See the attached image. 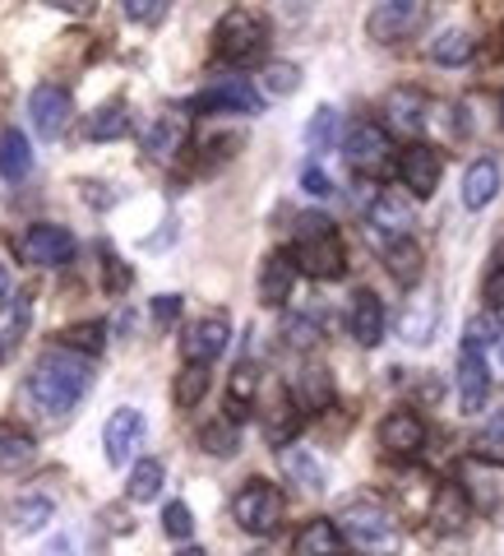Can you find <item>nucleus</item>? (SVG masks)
<instances>
[{"label":"nucleus","instance_id":"nucleus-1","mask_svg":"<svg viewBox=\"0 0 504 556\" xmlns=\"http://www.w3.org/2000/svg\"><path fill=\"white\" fill-rule=\"evenodd\" d=\"M89 386H93L89 362L65 353V348H51L24 380V404L33 417H42V422H61V417L75 413V404L89 394Z\"/></svg>","mask_w":504,"mask_h":556},{"label":"nucleus","instance_id":"nucleus-42","mask_svg":"<svg viewBox=\"0 0 504 556\" xmlns=\"http://www.w3.org/2000/svg\"><path fill=\"white\" fill-rule=\"evenodd\" d=\"M163 529L171 538H190V533H195V515H190L185 501H171V506L163 510Z\"/></svg>","mask_w":504,"mask_h":556},{"label":"nucleus","instance_id":"nucleus-4","mask_svg":"<svg viewBox=\"0 0 504 556\" xmlns=\"http://www.w3.org/2000/svg\"><path fill=\"white\" fill-rule=\"evenodd\" d=\"M218 56L222 61H232V65H250L264 56V47H269V24L259 20L255 10H228L222 14V24H218Z\"/></svg>","mask_w":504,"mask_h":556},{"label":"nucleus","instance_id":"nucleus-20","mask_svg":"<svg viewBox=\"0 0 504 556\" xmlns=\"http://www.w3.org/2000/svg\"><path fill=\"white\" fill-rule=\"evenodd\" d=\"M436 325H440V302L430 298V292H416L403 311V320H398V334H403L412 348H422V343L436 339Z\"/></svg>","mask_w":504,"mask_h":556},{"label":"nucleus","instance_id":"nucleus-37","mask_svg":"<svg viewBox=\"0 0 504 556\" xmlns=\"http://www.w3.org/2000/svg\"><path fill=\"white\" fill-rule=\"evenodd\" d=\"M126 130H130V112L120 108V102H112V108L93 112V121H89V139H120Z\"/></svg>","mask_w":504,"mask_h":556},{"label":"nucleus","instance_id":"nucleus-16","mask_svg":"<svg viewBox=\"0 0 504 556\" xmlns=\"http://www.w3.org/2000/svg\"><path fill=\"white\" fill-rule=\"evenodd\" d=\"M385 325H389L385 302H379L371 288H361L352 298V306H347V329H352V339L361 348H375L379 339H385Z\"/></svg>","mask_w":504,"mask_h":556},{"label":"nucleus","instance_id":"nucleus-50","mask_svg":"<svg viewBox=\"0 0 504 556\" xmlns=\"http://www.w3.org/2000/svg\"><path fill=\"white\" fill-rule=\"evenodd\" d=\"M177 556H204V552H199V547H185V552H177Z\"/></svg>","mask_w":504,"mask_h":556},{"label":"nucleus","instance_id":"nucleus-30","mask_svg":"<svg viewBox=\"0 0 504 556\" xmlns=\"http://www.w3.org/2000/svg\"><path fill=\"white\" fill-rule=\"evenodd\" d=\"M163 478H167V468L158 459H139L130 468V501H153L163 492Z\"/></svg>","mask_w":504,"mask_h":556},{"label":"nucleus","instance_id":"nucleus-35","mask_svg":"<svg viewBox=\"0 0 504 556\" xmlns=\"http://www.w3.org/2000/svg\"><path fill=\"white\" fill-rule=\"evenodd\" d=\"M33 455H38V445H33V437H24V431H0V468H24L33 464Z\"/></svg>","mask_w":504,"mask_h":556},{"label":"nucleus","instance_id":"nucleus-19","mask_svg":"<svg viewBox=\"0 0 504 556\" xmlns=\"http://www.w3.org/2000/svg\"><path fill=\"white\" fill-rule=\"evenodd\" d=\"M292 283H297V260H292V251H273L259 269V302L283 306L292 298Z\"/></svg>","mask_w":504,"mask_h":556},{"label":"nucleus","instance_id":"nucleus-12","mask_svg":"<svg viewBox=\"0 0 504 556\" xmlns=\"http://www.w3.org/2000/svg\"><path fill=\"white\" fill-rule=\"evenodd\" d=\"M228 339H232L228 316H204V320L190 325V334L181 339V353H185L190 367H208L214 357L228 353Z\"/></svg>","mask_w":504,"mask_h":556},{"label":"nucleus","instance_id":"nucleus-47","mask_svg":"<svg viewBox=\"0 0 504 556\" xmlns=\"http://www.w3.org/2000/svg\"><path fill=\"white\" fill-rule=\"evenodd\" d=\"M107 288H112V292H126V288H130V269L120 265L116 255H107Z\"/></svg>","mask_w":504,"mask_h":556},{"label":"nucleus","instance_id":"nucleus-33","mask_svg":"<svg viewBox=\"0 0 504 556\" xmlns=\"http://www.w3.org/2000/svg\"><path fill=\"white\" fill-rule=\"evenodd\" d=\"M430 56H436L440 65H463V61H473V38H467L463 28H449V33H440V38H436Z\"/></svg>","mask_w":504,"mask_h":556},{"label":"nucleus","instance_id":"nucleus-43","mask_svg":"<svg viewBox=\"0 0 504 556\" xmlns=\"http://www.w3.org/2000/svg\"><path fill=\"white\" fill-rule=\"evenodd\" d=\"M163 14H167L163 0H153V5L148 0H126V20H134V24H158Z\"/></svg>","mask_w":504,"mask_h":556},{"label":"nucleus","instance_id":"nucleus-38","mask_svg":"<svg viewBox=\"0 0 504 556\" xmlns=\"http://www.w3.org/2000/svg\"><path fill=\"white\" fill-rule=\"evenodd\" d=\"M204 390H208V367H190L185 362V371L177 376V408H195L199 399H204Z\"/></svg>","mask_w":504,"mask_h":556},{"label":"nucleus","instance_id":"nucleus-18","mask_svg":"<svg viewBox=\"0 0 504 556\" xmlns=\"http://www.w3.org/2000/svg\"><path fill=\"white\" fill-rule=\"evenodd\" d=\"M385 116H389V130L398 135H422L426 121H430V102L422 89H393L385 98Z\"/></svg>","mask_w":504,"mask_h":556},{"label":"nucleus","instance_id":"nucleus-8","mask_svg":"<svg viewBox=\"0 0 504 556\" xmlns=\"http://www.w3.org/2000/svg\"><path fill=\"white\" fill-rule=\"evenodd\" d=\"M422 24H426V5H422V0H389V5H375L371 20H366L375 42H403Z\"/></svg>","mask_w":504,"mask_h":556},{"label":"nucleus","instance_id":"nucleus-7","mask_svg":"<svg viewBox=\"0 0 504 556\" xmlns=\"http://www.w3.org/2000/svg\"><path fill=\"white\" fill-rule=\"evenodd\" d=\"M14 251H20V260H28V265H38V269H61V265L75 260V232L61 228V223H33Z\"/></svg>","mask_w":504,"mask_h":556},{"label":"nucleus","instance_id":"nucleus-45","mask_svg":"<svg viewBox=\"0 0 504 556\" xmlns=\"http://www.w3.org/2000/svg\"><path fill=\"white\" fill-rule=\"evenodd\" d=\"M177 316H181V298H177V292H167V298L153 302V320H158V325H171Z\"/></svg>","mask_w":504,"mask_h":556},{"label":"nucleus","instance_id":"nucleus-9","mask_svg":"<svg viewBox=\"0 0 504 556\" xmlns=\"http://www.w3.org/2000/svg\"><path fill=\"white\" fill-rule=\"evenodd\" d=\"M144 431H148L144 413H139V408H116V413L107 417V431H102V445H107V464L126 468V464L134 459V450L144 445Z\"/></svg>","mask_w":504,"mask_h":556},{"label":"nucleus","instance_id":"nucleus-29","mask_svg":"<svg viewBox=\"0 0 504 556\" xmlns=\"http://www.w3.org/2000/svg\"><path fill=\"white\" fill-rule=\"evenodd\" d=\"M283 468H287V478H297L306 486V492H320L324 486V464L315 455H306V450H297V445L283 450Z\"/></svg>","mask_w":504,"mask_h":556},{"label":"nucleus","instance_id":"nucleus-41","mask_svg":"<svg viewBox=\"0 0 504 556\" xmlns=\"http://www.w3.org/2000/svg\"><path fill=\"white\" fill-rule=\"evenodd\" d=\"M481 298H486V306L495 311H504V247H495V269L486 274V288H481Z\"/></svg>","mask_w":504,"mask_h":556},{"label":"nucleus","instance_id":"nucleus-31","mask_svg":"<svg viewBox=\"0 0 504 556\" xmlns=\"http://www.w3.org/2000/svg\"><path fill=\"white\" fill-rule=\"evenodd\" d=\"M491 343H504V320L495 316V311H481V316H473L467 320V329H463V348H491Z\"/></svg>","mask_w":504,"mask_h":556},{"label":"nucleus","instance_id":"nucleus-48","mask_svg":"<svg viewBox=\"0 0 504 556\" xmlns=\"http://www.w3.org/2000/svg\"><path fill=\"white\" fill-rule=\"evenodd\" d=\"M14 302V283H10V269L0 265V316H5V306Z\"/></svg>","mask_w":504,"mask_h":556},{"label":"nucleus","instance_id":"nucleus-14","mask_svg":"<svg viewBox=\"0 0 504 556\" xmlns=\"http://www.w3.org/2000/svg\"><path fill=\"white\" fill-rule=\"evenodd\" d=\"M379 445H385L393 459L422 455V450H426V422L412 408H398V413L385 417V427H379Z\"/></svg>","mask_w":504,"mask_h":556},{"label":"nucleus","instance_id":"nucleus-46","mask_svg":"<svg viewBox=\"0 0 504 556\" xmlns=\"http://www.w3.org/2000/svg\"><path fill=\"white\" fill-rule=\"evenodd\" d=\"M301 186H306V195H315V200H324L328 190H334V186H328V177H324L320 167H306V172H301Z\"/></svg>","mask_w":504,"mask_h":556},{"label":"nucleus","instance_id":"nucleus-24","mask_svg":"<svg viewBox=\"0 0 504 556\" xmlns=\"http://www.w3.org/2000/svg\"><path fill=\"white\" fill-rule=\"evenodd\" d=\"M385 265H389V274H393L403 288H416V283H422V274H426V251L416 247L412 237L389 241V247H385Z\"/></svg>","mask_w":504,"mask_h":556},{"label":"nucleus","instance_id":"nucleus-40","mask_svg":"<svg viewBox=\"0 0 504 556\" xmlns=\"http://www.w3.org/2000/svg\"><path fill=\"white\" fill-rule=\"evenodd\" d=\"M204 450L208 455H236V445H241V437H236V427L232 422H214V427H204Z\"/></svg>","mask_w":504,"mask_h":556},{"label":"nucleus","instance_id":"nucleus-10","mask_svg":"<svg viewBox=\"0 0 504 556\" xmlns=\"http://www.w3.org/2000/svg\"><path fill=\"white\" fill-rule=\"evenodd\" d=\"M69 112H75V98H69V89H61V84H38L28 98V116L42 139H56L69 126Z\"/></svg>","mask_w":504,"mask_h":556},{"label":"nucleus","instance_id":"nucleus-11","mask_svg":"<svg viewBox=\"0 0 504 556\" xmlns=\"http://www.w3.org/2000/svg\"><path fill=\"white\" fill-rule=\"evenodd\" d=\"M195 112H204V116H255L259 93L246 79H222V84H214V89H204L195 98Z\"/></svg>","mask_w":504,"mask_h":556},{"label":"nucleus","instance_id":"nucleus-27","mask_svg":"<svg viewBox=\"0 0 504 556\" xmlns=\"http://www.w3.org/2000/svg\"><path fill=\"white\" fill-rule=\"evenodd\" d=\"M473 455L481 464H504V404L486 417V427L477 431V441H473Z\"/></svg>","mask_w":504,"mask_h":556},{"label":"nucleus","instance_id":"nucleus-39","mask_svg":"<svg viewBox=\"0 0 504 556\" xmlns=\"http://www.w3.org/2000/svg\"><path fill=\"white\" fill-rule=\"evenodd\" d=\"M264 89H269V93H277V98L297 93V89H301V70L292 65V61H273V65L264 70Z\"/></svg>","mask_w":504,"mask_h":556},{"label":"nucleus","instance_id":"nucleus-51","mask_svg":"<svg viewBox=\"0 0 504 556\" xmlns=\"http://www.w3.org/2000/svg\"><path fill=\"white\" fill-rule=\"evenodd\" d=\"M500 357H504V343H500Z\"/></svg>","mask_w":504,"mask_h":556},{"label":"nucleus","instance_id":"nucleus-13","mask_svg":"<svg viewBox=\"0 0 504 556\" xmlns=\"http://www.w3.org/2000/svg\"><path fill=\"white\" fill-rule=\"evenodd\" d=\"M440 153L436 149H426V144H408L403 149V159H398V177H403V186L412 190L416 200H430L436 195V186H440Z\"/></svg>","mask_w":504,"mask_h":556},{"label":"nucleus","instance_id":"nucleus-15","mask_svg":"<svg viewBox=\"0 0 504 556\" xmlns=\"http://www.w3.org/2000/svg\"><path fill=\"white\" fill-rule=\"evenodd\" d=\"M491 399V367L477 348H458V404L463 413H481Z\"/></svg>","mask_w":504,"mask_h":556},{"label":"nucleus","instance_id":"nucleus-21","mask_svg":"<svg viewBox=\"0 0 504 556\" xmlns=\"http://www.w3.org/2000/svg\"><path fill=\"white\" fill-rule=\"evenodd\" d=\"M467 515H473V506H467L458 482H440L436 492H430V525L440 533H458L467 525Z\"/></svg>","mask_w":504,"mask_h":556},{"label":"nucleus","instance_id":"nucleus-23","mask_svg":"<svg viewBox=\"0 0 504 556\" xmlns=\"http://www.w3.org/2000/svg\"><path fill=\"white\" fill-rule=\"evenodd\" d=\"M500 195V163H491V159H481V163H473L463 172V208H486Z\"/></svg>","mask_w":504,"mask_h":556},{"label":"nucleus","instance_id":"nucleus-36","mask_svg":"<svg viewBox=\"0 0 504 556\" xmlns=\"http://www.w3.org/2000/svg\"><path fill=\"white\" fill-rule=\"evenodd\" d=\"M306 144L315 149V153L338 144V112H334V108H320L315 116L306 121Z\"/></svg>","mask_w":504,"mask_h":556},{"label":"nucleus","instance_id":"nucleus-17","mask_svg":"<svg viewBox=\"0 0 504 556\" xmlns=\"http://www.w3.org/2000/svg\"><path fill=\"white\" fill-rule=\"evenodd\" d=\"M190 144V116L185 112H167L153 121V130L144 135V153L153 163H171L177 153Z\"/></svg>","mask_w":504,"mask_h":556},{"label":"nucleus","instance_id":"nucleus-3","mask_svg":"<svg viewBox=\"0 0 504 556\" xmlns=\"http://www.w3.org/2000/svg\"><path fill=\"white\" fill-rule=\"evenodd\" d=\"M334 529H338L343 543H352L366 556H398L403 552V533H398V525L379 506H347Z\"/></svg>","mask_w":504,"mask_h":556},{"label":"nucleus","instance_id":"nucleus-2","mask_svg":"<svg viewBox=\"0 0 504 556\" xmlns=\"http://www.w3.org/2000/svg\"><path fill=\"white\" fill-rule=\"evenodd\" d=\"M297 274H310V278H343L347 269V251L338 241V228L334 218L324 214H301V228H297Z\"/></svg>","mask_w":504,"mask_h":556},{"label":"nucleus","instance_id":"nucleus-44","mask_svg":"<svg viewBox=\"0 0 504 556\" xmlns=\"http://www.w3.org/2000/svg\"><path fill=\"white\" fill-rule=\"evenodd\" d=\"M287 339L297 343V348H310V343L320 339V325L310 320V316H297V320H287Z\"/></svg>","mask_w":504,"mask_h":556},{"label":"nucleus","instance_id":"nucleus-49","mask_svg":"<svg viewBox=\"0 0 504 556\" xmlns=\"http://www.w3.org/2000/svg\"><path fill=\"white\" fill-rule=\"evenodd\" d=\"M47 556H75V543H69V538H56V543L47 547Z\"/></svg>","mask_w":504,"mask_h":556},{"label":"nucleus","instance_id":"nucleus-6","mask_svg":"<svg viewBox=\"0 0 504 556\" xmlns=\"http://www.w3.org/2000/svg\"><path fill=\"white\" fill-rule=\"evenodd\" d=\"M343 159L352 172H361V177H385L393 163V139L385 126H375V121H357L343 139Z\"/></svg>","mask_w":504,"mask_h":556},{"label":"nucleus","instance_id":"nucleus-25","mask_svg":"<svg viewBox=\"0 0 504 556\" xmlns=\"http://www.w3.org/2000/svg\"><path fill=\"white\" fill-rule=\"evenodd\" d=\"M292 556H343V538L334 529V519H310L292 543Z\"/></svg>","mask_w":504,"mask_h":556},{"label":"nucleus","instance_id":"nucleus-26","mask_svg":"<svg viewBox=\"0 0 504 556\" xmlns=\"http://www.w3.org/2000/svg\"><path fill=\"white\" fill-rule=\"evenodd\" d=\"M33 172V149L20 130H0V177L5 181H24Z\"/></svg>","mask_w":504,"mask_h":556},{"label":"nucleus","instance_id":"nucleus-22","mask_svg":"<svg viewBox=\"0 0 504 556\" xmlns=\"http://www.w3.org/2000/svg\"><path fill=\"white\" fill-rule=\"evenodd\" d=\"M371 228L375 232H389V241H403L408 232H412V204L403 200V195H393V190H385V195H375V204H371Z\"/></svg>","mask_w":504,"mask_h":556},{"label":"nucleus","instance_id":"nucleus-32","mask_svg":"<svg viewBox=\"0 0 504 556\" xmlns=\"http://www.w3.org/2000/svg\"><path fill=\"white\" fill-rule=\"evenodd\" d=\"M297 394H301V408H315V413L328 408V404H334V386H328V371H324V367H306Z\"/></svg>","mask_w":504,"mask_h":556},{"label":"nucleus","instance_id":"nucleus-28","mask_svg":"<svg viewBox=\"0 0 504 556\" xmlns=\"http://www.w3.org/2000/svg\"><path fill=\"white\" fill-rule=\"evenodd\" d=\"M51 515H56L51 496H24V501H14V510H10L14 533H38V529H47Z\"/></svg>","mask_w":504,"mask_h":556},{"label":"nucleus","instance_id":"nucleus-5","mask_svg":"<svg viewBox=\"0 0 504 556\" xmlns=\"http://www.w3.org/2000/svg\"><path fill=\"white\" fill-rule=\"evenodd\" d=\"M232 519L246 533L255 538H269L277 525H283V492H277L273 482H246L241 492L232 496Z\"/></svg>","mask_w":504,"mask_h":556},{"label":"nucleus","instance_id":"nucleus-34","mask_svg":"<svg viewBox=\"0 0 504 556\" xmlns=\"http://www.w3.org/2000/svg\"><path fill=\"white\" fill-rule=\"evenodd\" d=\"M102 343H107V339H102V325H75V329H65V334H61L65 353H75V357H83V362L98 357Z\"/></svg>","mask_w":504,"mask_h":556}]
</instances>
